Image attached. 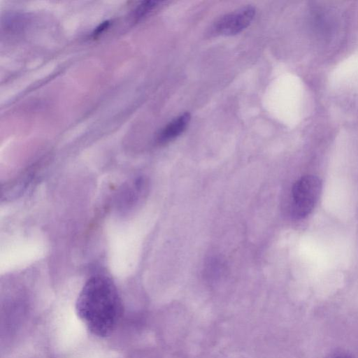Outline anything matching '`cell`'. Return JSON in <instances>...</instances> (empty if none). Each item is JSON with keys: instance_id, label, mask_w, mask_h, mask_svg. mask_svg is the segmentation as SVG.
Here are the masks:
<instances>
[{"instance_id": "cell-4", "label": "cell", "mask_w": 358, "mask_h": 358, "mask_svg": "<svg viewBox=\"0 0 358 358\" xmlns=\"http://www.w3.org/2000/svg\"><path fill=\"white\" fill-rule=\"evenodd\" d=\"M190 118L189 113H184L173 119L162 129L159 136V141L166 143L178 137L186 129Z\"/></svg>"}, {"instance_id": "cell-1", "label": "cell", "mask_w": 358, "mask_h": 358, "mask_svg": "<svg viewBox=\"0 0 358 358\" xmlns=\"http://www.w3.org/2000/svg\"><path fill=\"white\" fill-rule=\"evenodd\" d=\"M76 313L88 330L94 335H109L120 319L122 305L114 283L105 276L90 278L81 289Z\"/></svg>"}, {"instance_id": "cell-2", "label": "cell", "mask_w": 358, "mask_h": 358, "mask_svg": "<svg viewBox=\"0 0 358 358\" xmlns=\"http://www.w3.org/2000/svg\"><path fill=\"white\" fill-rule=\"evenodd\" d=\"M322 191V181L313 175L303 176L293 185L292 189L291 210L298 219L307 217L311 213Z\"/></svg>"}, {"instance_id": "cell-5", "label": "cell", "mask_w": 358, "mask_h": 358, "mask_svg": "<svg viewBox=\"0 0 358 358\" xmlns=\"http://www.w3.org/2000/svg\"><path fill=\"white\" fill-rule=\"evenodd\" d=\"M159 3V1H152L143 2L136 10V17H141L145 15L155 8Z\"/></svg>"}, {"instance_id": "cell-7", "label": "cell", "mask_w": 358, "mask_h": 358, "mask_svg": "<svg viewBox=\"0 0 358 358\" xmlns=\"http://www.w3.org/2000/svg\"><path fill=\"white\" fill-rule=\"evenodd\" d=\"M108 24L109 22L108 21L102 23L99 27L96 29V30L93 33V36L96 37L97 35H99L101 33H102L106 29V28L108 27Z\"/></svg>"}, {"instance_id": "cell-3", "label": "cell", "mask_w": 358, "mask_h": 358, "mask_svg": "<svg viewBox=\"0 0 358 358\" xmlns=\"http://www.w3.org/2000/svg\"><path fill=\"white\" fill-rule=\"evenodd\" d=\"M255 15V8L247 6L222 17L215 24L217 33L223 36L237 34L250 25Z\"/></svg>"}, {"instance_id": "cell-6", "label": "cell", "mask_w": 358, "mask_h": 358, "mask_svg": "<svg viewBox=\"0 0 358 358\" xmlns=\"http://www.w3.org/2000/svg\"><path fill=\"white\" fill-rule=\"evenodd\" d=\"M327 358H355L350 354L344 351H336L329 355Z\"/></svg>"}]
</instances>
